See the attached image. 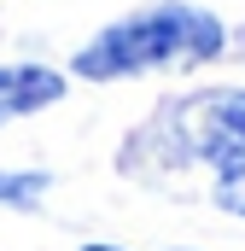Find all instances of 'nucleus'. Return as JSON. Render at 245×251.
Listing matches in <instances>:
<instances>
[{
	"mask_svg": "<svg viewBox=\"0 0 245 251\" xmlns=\"http://www.w3.org/2000/svg\"><path fill=\"white\" fill-rule=\"evenodd\" d=\"M222 53V24L204 6H181V0H158L134 18L111 24L94 47L76 53V76H128V70H152V64L175 59H216Z\"/></svg>",
	"mask_w": 245,
	"mask_h": 251,
	"instance_id": "nucleus-1",
	"label": "nucleus"
},
{
	"mask_svg": "<svg viewBox=\"0 0 245 251\" xmlns=\"http://www.w3.org/2000/svg\"><path fill=\"white\" fill-rule=\"evenodd\" d=\"M193 152L216 170V204L245 216V94H210L187 111Z\"/></svg>",
	"mask_w": 245,
	"mask_h": 251,
	"instance_id": "nucleus-2",
	"label": "nucleus"
},
{
	"mask_svg": "<svg viewBox=\"0 0 245 251\" xmlns=\"http://www.w3.org/2000/svg\"><path fill=\"white\" fill-rule=\"evenodd\" d=\"M59 94H64L59 70H47V64H12V70H0V123H12L24 111H41Z\"/></svg>",
	"mask_w": 245,
	"mask_h": 251,
	"instance_id": "nucleus-3",
	"label": "nucleus"
},
{
	"mask_svg": "<svg viewBox=\"0 0 245 251\" xmlns=\"http://www.w3.org/2000/svg\"><path fill=\"white\" fill-rule=\"evenodd\" d=\"M41 176H0V199H12V204H35L41 199Z\"/></svg>",
	"mask_w": 245,
	"mask_h": 251,
	"instance_id": "nucleus-4",
	"label": "nucleus"
},
{
	"mask_svg": "<svg viewBox=\"0 0 245 251\" xmlns=\"http://www.w3.org/2000/svg\"><path fill=\"white\" fill-rule=\"evenodd\" d=\"M82 251H117V246H82Z\"/></svg>",
	"mask_w": 245,
	"mask_h": 251,
	"instance_id": "nucleus-5",
	"label": "nucleus"
}]
</instances>
